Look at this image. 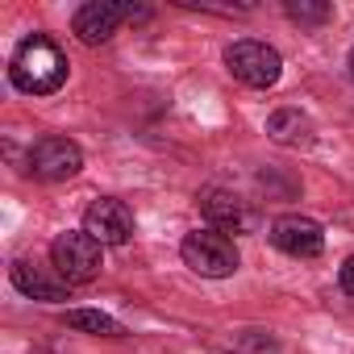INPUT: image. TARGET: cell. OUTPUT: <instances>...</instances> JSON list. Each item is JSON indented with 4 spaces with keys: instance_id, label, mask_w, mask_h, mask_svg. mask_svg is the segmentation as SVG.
Returning a JSON list of instances; mask_svg holds the SVG:
<instances>
[{
    "instance_id": "cell-1",
    "label": "cell",
    "mask_w": 354,
    "mask_h": 354,
    "mask_svg": "<svg viewBox=\"0 0 354 354\" xmlns=\"http://www.w3.org/2000/svg\"><path fill=\"white\" fill-rule=\"evenodd\" d=\"M67 67H71L67 55L46 34H34V38H26L17 46L13 67H9V80L21 92H30V96H50V92H59L67 84Z\"/></svg>"
},
{
    "instance_id": "cell-2",
    "label": "cell",
    "mask_w": 354,
    "mask_h": 354,
    "mask_svg": "<svg viewBox=\"0 0 354 354\" xmlns=\"http://www.w3.org/2000/svg\"><path fill=\"white\" fill-rule=\"evenodd\" d=\"M180 254H184V263H188L196 275H209V279H225V275H234L238 263H242L234 238L221 234V230H192V234L184 238Z\"/></svg>"
},
{
    "instance_id": "cell-3",
    "label": "cell",
    "mask_w": 354,
    "mask_h": 354,
    "mask_svg": "<svg viewBox=\"0 0 354 354\" xmlns=\"http://www.w3.org/2000/svg\"><path fill=\"white\" fill-rule=\"evenodd\" d=\"M104 246L92 238V234H84V230H67V234H59L55 242H50V263H55V271L67 279V283H92L96 275H100V267H104V254H100Z\"/></svg>"
},
{
    "instance_id": "cell-4",
    "label": "cell",
    "mask_w": 354,
    "mask_h": 354,
    "mask_svg": "<svg viewBox=\"0 0 354 354\" xmlns=\"http://www.w3.org/2000/svg\"><path fill=\"white\" fill-rule=\"evenodd\" d=\"M225 67H230V75H234L238 84H246V88H275L279 75H283L279 50L267 46V42H254V38L234 42V46L225 50Z\"/></svg>"
},
{
    "instance_id": "cell-5",
    "label": "cell",
    "mask_w": 354,
    "mask_h": 354,
    "mask_svg": "<svg viewBox=\"0 0 354 354\" xmlns=\"http://www.w3.org/2000/svg\"><path fill=\"white\" fill-rule=\"evenodd\" d=\"M80 167H84V150L75 142H67V138H42L30 150V171L46 184L71 180V175H80Z\"/></svg>"
},
{
    "instance_id": "cell-6",
    "label": "cell",
    "mask_w": 354,
    "mask_h": 354,
    "mask_svg": "<svg viewBox=\"0 0 354 354\" xmlns=\"http://www.w3.org/2000/svg\"><path fill=\"white\" fill-rule=\"evenodd\" d=\"M84 234H92L100 246H125L133 238V213L125 201H92L88 213H84Z\"/></svg>"
},
{
    "instance_id": "cell-7",
    "label": "cell",
    "mask_w": 354,
    "mask_h": 354,
    "mask_svg": "<svg viewBox=\"0 0 354 354\" xmlns=\"http://www.w3.org/2000/svg\"><path fill=\"white\" fill-rule=\"evenodd\" d=\"M196 205L209 217V230H221V234H246V230H254L250 205L238 192H230V188H205L196 196Z\"/></svg>"
},
{
    "instance_id": "cell-8",
    "label": "cell",
    "mask_w": 354,
    "mask_h": 354,
    "mask_svg": "<svg viewBox=\"0 0 354 354\" xmlns=\"http://www.w3.org/2000/svg\"><path fill=\"white\" fill-rule=\"evenodd\" d=\"M271 242H275L283 254H292V259H317V254L325 250V230H321L313 217L288 213V217H275Z\"/></svg>"
},
{
    "instance_id": "cell-9",
    "label": "cell",
    "mask_w": 354,
    "mask_h": 354,
    "mask_svg": "<svg viewBox=\"0 0 354 354\" xmlns=\"http://www.w3.org/2000/svg\"><path fill=\"white\" fill-rule=\"evenodd\" d=\"M13 288L30 300H46V304H59L67 300V279L55 271V267H38L34 259H17L13 263Z\"/></svg>"
},
{
    "instance_id": "cell-10",
    "label": "cell",
    "mask_w": 354,
    "mask_h": 354,
    "mask_svg": "<svg viewBox=\"0 0 354 354\" xmlns=\"http://www.w3.org/2000/svg\"><path fill=\"white\" fill-rule=\"evenodd\" d=\"M121 21H129V5L92 0V5H84V9L75 13V34H80V42L100 46V42H109V38L121 30Z\"/></svg>"
},
{
    "instance_id": "cell-11",
    "label": "cell",
    "mask_w": 354,
    "mask_h": 354,
    "mask_svg": "<svg viewBox=\"0 0 354 354\" xmlns=\"http://www.w3.org/2000/svg\"><path fill=\"white\" fill-rule=\"evenodd\" d=\"M267 133H271V142H279V146H308V142H313V121H308L300 109H275V113L267 117Z\"/></svg>"
},
{
    "instance_id": "cell-12",
    "label": "cell",
    "mask_w": 354,
    "mask_h": 354,
    "mask_svg": "<svg viewBox=\"0 0 354 354\" xmlns=\"http://www.w3.org/2000/svg\"><path fill=\"white\" fill-rule=\"evenodd\" d=\"M67 325L71 329H84V333H96V337H121V321H113L109 313H96V308H71L67 313Z\"/></svg>"
},
{
    "instance_id": "cell-13",
    "label": "cell",
    "mask_w": 354,
    "mask_h": 354,
    "mask_svg": "<svg viewBox=\"0 0 354 354\" xmlns=\"http://www.w3.org/2000/svg\"><path fill=\"white\" fill-rule=\"evenodd\" d=\"M283 13H288L292 21H300V26H325V21L333 17V9L325 5V0H288Z\"/></svg>"
},
{
    "instance_id": "cell-14",
    "label": "cell",
    "mask_w": 354,
    "mask_h": 354,
    "mask_svg": "<svg viewBox=\"0 0 354 354\" xmlns=\"http://www.w3.org/2000/svg\"><path fill=\"white\" fill-rule=\"evenodd\" d=\"M337 279H342V292H346V296H354V254L342 263V275H337Z\"/></svg>"
},
{
    "instance_id": "cell-15",
    "label": "cell",
    "mask_w": 354,
    "mask_h": 354,
    "mask_svg": "<svg viewBox=\"0 0 354 354\" xmlns=\"http://www.w3.org/2000/svg\"><path fill=\"white\" fill-rule=\"evenodd\" d=\"M350 75H354V50H350Z\"/></svg>"
},
{
    "instance_id": "cell-16",
    "label": "cell",
    "mask_w": 354,
    "mask_h": 354,
    "mask_svg": "<svg viewBox=\"0 0 354 354\" xmlns=\"http://www.w3.org/2000/svg\"><path fill=\"white\" fill-rule=\"evenodd\" d=\"M234 354H246V350H234Z\"/></svg>"
}]
</instances>
